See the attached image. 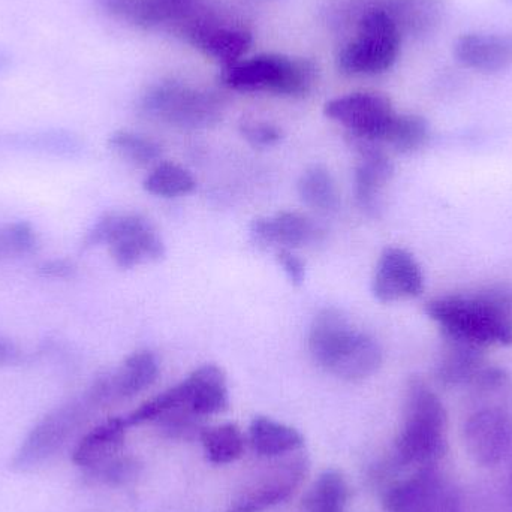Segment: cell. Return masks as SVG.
Here are the masks:
<instances>
[{
  "label": "cell",
  "mask_w": 512,
  "mask_h": 512,
  "mask_svg": "<svg viewBox=\"0 0 512 512\" xmlns=\"http://www.w3.org/2000/svg\"><path fill=\"white\" fill-rule=\"evenodd\" d=\"M442 337L472 345H512V289L492 286L472 295H445L426 304Z\"/></svg>",
  "instance_id": "obj_1"
},
{
  "label": "cell",
  "mask_w": 512,
  "mask_h": 512,
  "mask_svg": "<svg viewBox=\"0 0 512 512\" xmlns=\"http://www.w3.org/2000/svg\"><path fill=\"white\" fill-rule=\"evenodd\" d=\"M448 412L426 381L406 385L403 423L391 460L399 469L438 466L448 453Z\"/></svg>",
  "instance_id": "obj_2"
},
{
  "label": "cell",
  "mask_w": 512,
  "mask_h": 512,
  "mask_svg": "<svg viewBox=\"0 0 512 512\" xmlns=\"http://www.w3.org/2000/svg\"><path fill=\"white\" fill-rule=\"evenodd\" d=\"M318 77L315 63L303 57L265 53L225 66L222 83L237 92H270L303 98L312 92Z\"/></svg>",
  "instance_id": "obj_3"
},
{
  "label": "cell",
  "mask_w": 512,
  "mask_h": 512,
  "mask_svg": "<svg viewBox=\"0 0 512 512\" xmlns=\"http://www.w3.org/2000/svg\"><path fill=\"white\" fill-rule=\"evenodd\" d=\"M402 33L378 6L367 9L358 21L354 39L337 53V68L346 75H378L399 59Z\"/></svg>",
  "instance_id": "obj_4"
},
{
  "label": "cell",
  "mask_w": 512,
  "mask_h": 512,
  "mask_svg": "<svg viewBox=\"0 0 512 512\" xmlns=\"http://www.w3.org/2000/svg\"><path fill=\"white\" fill-rule=\"evenodd\" d=\"M108 246L111 258L123 270L165 256L161 236L146 218L134 213H107L84 237V248Z\"/></svg>",
  "instance_id": "obj_5"
},
{
  "label": "cell",
  "mask_w": 512,
  "mask_h": 512,
  "mask_svg": "<svg viewBox=\"0 0 512 512\" xmlns=\"http://www.w3.org/2000/svg\"><path fill=\"white\" fill-rule=\"evenodd\" d=\"M140 110L152 119L182 129H206L222 119V101L216 93L179 81H162L150 87Z\"/></svg>",
  "instance_id": "obj_6"
},
{
  "label": "cell",
  "mask_w": 512,
  "mask_h": 512,
  "mask_svg": "<svg viewBox=\"0 0 512 512\" xmlns=\"http://www.w3.org/2000/svg\"><path fill=\"white\" fill-rule=\"evenodd\" d=\"M86 399L72 400L45 415L21 442L12 466L18 471L36 468L59 454L93 411Z\"/></svg>",
  "instance_id": "obj_7"
},
{
  "label": "cell",
  "mask_w": 512,
  "mask_h": 512,
  "mask_svg": "<svg viewBox=\"0 0 512 512\" xmlns=\"http://www.w3.org/2000/svg\"><path fill=\"white\" fill-rule=\"evenodd\" d=\"M462 439L469 457L496 468L512 456V405H480L466 417Z\"/></svg>",
  "instance_id": "obj_8"
},
{
  "label": "cell",
  "mask_w": 512,
  "mask_h": 512,
  "mask_svg": "<svg viewBox=\"0 0 512 512\" xmlns=\"http://www.w3.org/2000/svg\"><path fill=\"white\" fill-rule=\"evenodd\" d=\"M325 116L346 128L349 135L382 144L396 111L390 99L381 93L358 92L331 99L325 104Z\"/></svg>",
  "instance_id": "obj_9"
},
{
  "label": "cell",
  "mask_w": 512,
  "mask_h": 512,
  "mask_svg": "<svg viewBox=\"0 0 512 512\" xmlns=\"http://www.w3.org/2000/svg\"><path fill=\"white\" fill-rule=\"evenodd\" d=\"M346 140L358 155L354 176L358 206L364 213L376 218L382 210V192L393 179L394 164L382 144L349 134Z\"/></svg>",
  "instance_id": "obj_10"
},
{
  "label": "cell",
  "mask_w": 512,
  "mask_h": 512,
  "mask_svg": "<svg viewBox=\"0 0 512 512\" xmlns=\"http://www.w3.org/2000/svg\"><path fill=\"white\" fill-rule=\"evenodd\" d=\"M179 30L186 42L222 63L224 68L242 60L254 42L252 33L243 27L219 26L192 14L180 21Z\"/></svg>",
  "instance_id": "obj_11"
},
{
  "label": "cell",
  "mask_w": 512,
  "mask_h": 512,
  "mask_svg": "<svg viewBox=\"0 0 512 512\" xmlns=\"http://www.w3.org/2000/svg\"><path fill=\"white\" fill-rule=\"evenodd\" d=\"M451 484L438 466L415 469L385 489L382 505L387 512H433Z\"/></svg>",
  "instance_id": "obj_12"
},
{
  "label": "cell",
  "mask_w": 512,
  "mask_h": 512,
  "mask_svg": "<svg viewBox=\"0 0 512 512\" xmlns=\"http://www.w3.org/2000/svg\"><path fill=\"white\" fill-rule=\"evenodd\" d=\"M424 291V274L411 252L387 248L379 256L372 280V292L381 303L409 300Z\"/></svg>",
  "instance_id": "obj_13"
},
{
  "label": "cell",
  "mask_w": 512,
  "mask_h": 512,
  "mask_svg": "<svg viewBox=\"0 0 512 512\" xmlns=\"http://www.w3.org/2000/svg\"><path fill=\"white\" fill-rule=\"evenodd\" d=\"M348 316L336 307H325L313 318L309 333V351L313 361L328 373L348 354L360 336Z\"/></svg>",
  "instance_id": "obj_14"
},
{
  "label": "cell",
  "mask_w": 512,
  "mask_h": 512,
  "mask_svg": "<svg viewBox=\"0 0 512 512\" xmlns=\"http://www.w3.org/2000/svg\"><path fill=\"white\" fill-rule=\"evenodd\" d=\"M307 465L303 459H292L268 469L261 478L243 490L228 512H261L286 501L295 492Z\"/></svg>",
  "instance_id": "obj_15"
},
{
  "label": "cell",
  "mask_w": 512,
  "mask_h": 512,
  "mask_svg": "<svg viewBox=\"0 0 512 512\" xmlns=\"http://www.w3.org/2000/svg\"><path fill=\"white\" fill-rule=\"evenodd\" d=\"M321 236L318 225L295 212H280L270 218H256L251 237L261 248L294 249L312 245Z\"/></svg>",
  "instance_id": "obj_16"
},
{
  "label": "cell",
  "mask_w": 512,
  "mask_h": 512,
  "mask_svg": "<svg viewBox=\"0 0 512 512\" xmlns=\"http://www.w3.org/2000/svg\"><path fill=\"white\" fill-rule=\"evenodd\" d=\"M454 56L472 71L498 74L512 66V35L465 33L454 44Z\"/></svg>",
  "instance_id": "obj_17"
},
{
  "label": "cell",
  "mask_w": 512,
  "mask_h": 512,
  "mask_svg": "<svg viewBox=\"0 0 512 512\" xmlns=\"http://www.w3.org/2000/svg\"><path fill=\"white\" fill-rule=\"evenodd\" d=\"M128 430L125 418H110L87 432L75 445L72 462L95 474L119 459Z\"/></svg>",
  "instance_id": "obj_18"
},
{
  "label": "cell",
  "mask_w": 512,
  "mask_h": 512,
  "mask_svg": "<svg viewBox=\"0 0 512 512\" xmlns=\"http://www.w3.org/2000/svg\"><path fill=\"white\" fill-rule=\"evenodd\" d=\"M186 405L198 417L221 414L230 406L227 375L216 364H204L195 369L185 381Z\"/></svg>",
  "instance_id": "obj_19"
},
{
  "label": "cell",
  "mask_w": 512,
  "mask_h": 512,
  "mask_svg": "<svg viewBox=\"0 0 512 512\" xmlns=\"http://www.w3.org/2000/svg\"><path fill=\"white\" fill-rule=\"evenodd\" d=\"M445 340V348L435 367V378L445 388H469L487 366L484 348L463 342V340Z\"/></svg>",
  "instance_id": "obj_20"
},
{
  "label": "cell",
  "mask_w": 512,
  "mask_h": 512,
  "mask_svg": "<svg viewBox=\"0 0 512 512\" xmlns=\"http://www.w3.org/2000/svg\"><path fill=\"white\" fill-rule=\"evenodd\" d=\"M111 400L132 399L155 384L159 376V360L149 349L132 352L116 372L108 373Z\"/></svg>",
  "instance_id": "obj_21"
},
{
  "label": "cell",
  "mask_w": 512,
  "mask_h": 512,
  "mask_svg": "<svg viewBox=\"0 0 512 512\" xmlns=\"http://www.w3.org/2000/svg\"><path fill=\"white\" fill-rule=\"evenodd\" d=\"M403 35L424 36L441 23L442 0H384L378 5Z\"/></svg>",
  "instance_id": "obj_22"
},
{
  "label": "cell",
  "mask_w": 512,
  "mask_h": 512,
  "mask_svg": "<svg viewBox=\"0 0 512 512\" xmlns=\"http://www.w3.org/2000/svg\"><path fill=\"white\" fill-rule=\"evenodd\" d=\"M249 442L258 456L279 457L304 447V439L294 427L267 417H256L249 427Z\"/></svg>",
  "instance_id": "obj_23"
},
{
  "label": "cell",
  "mask_w": 512,
  "mask_h": 512,
  "mask_svg": "<svg viewBox=\"0 0 512 512\" xmlns=\"http://www.w3.org/2000/svg\"><path fill=\"white\" fill-rule=\"evenodd\" d=\"M384 352L375 337L361 331L351 351L333 369L331 375L348 382H360L381 369Z\"/></svg>",
  "instance_id": "obj_24"
},
{
  "label": "cell",
  "mask_w": 512,
  "mask_h": 512,
  "mask_svg": "<svg viewBox=\"0 0 512 512\" xmlns=\"http://www.w3.org/2000/svg\"><path fill=\"white\" fill-rule=\"evenodd\" d=\"M297 191L300 200L316 212L331 213L339 207L340 195L336 180L322 165H312L301 174Z\"/></svg>",
  "instance_id": "obj_25"
},
{
  "label": "cell",
  "mask_w": 512,
  "mask_h": 512,
  "mask_svg": "<svg viewBox=\"0 0 512 512\" xmlns=\"http://www.w3.org/2000/svg\"><path fill=\"white\" fill-rule=\"evenodd\" d=\"M207 459L213 465H228L236 462L245 451V436L233 423L206 427L200 435Z\"/></svg>",
  "instance_id": "obj_26"
},
{
  "label": "cell",
  "mask_w": 512,
  "mask_h": 512,
  "mask_svg": "<svg viewBox=\"0 0 512 512\" xmlns=\"http://www.w3.org/2000/svg\"><path fill=\"white\" fill-rule=\"evenodd\" d=\"M430 137L429 122L418 114H396L382 146L391 147L394 152L409 155L426 146Z\"/></svg>",
  "instance_id": "obj_27"
},
{
  "label": "cell",
  "mask_w": 512,
  "mask_h": 512,
  "mask_svg": "<svg viewBox=\"0 0 512 512\" xmlns=\"http://www.w3.org/2000/svg\"><path fill=\"white\" fill-rule=\"evenodd\" d=\"M144 191L162 198H177L191 194L197 188L191 171L174 162H159L143 183Z\"/></svg>",
  "instance_id": "obj_28"
},
{
  "label": "cell",
  "mask_w": 512,
  "mask_h": 512,
  "mask_svg": "<svg viewBox=\"0 0 512 512\" xmlns=\"http://www.w3.org/2000/svg\"><path fill=\"white\" fill-rule=\"evenodd\" d=\"M348 484L337 471L319 475L303 501V512H345Z\"/></svg>",
  "instance_id": "obj_29"
},
{
  "label": "cell",
  "mask_w": 512,
  "mask_h": 512,
  "mask_svg": "<svg viewBox=\"0 0 512 512\" xmlns=\"http://www.w3.org/2000/svg\"><path fill=\"white\" fill-rule=\"evenodd\" d=\"M108 147L120 159L138 168L159 164L162 149L156 141L131 131H116L108 138Z\"/></svg>",
  "instance_id": "obj_30"
},
{
  "label": "cell",
  "mask_w": 512,
  "mask_h": 512,
  "mask_svg": "<svg viewBox=\"0 0 512 512\" xmlns=\"http://www.w3.org/2000/svg\"><path fill=\"white\" fill-rule=\"evenodd\" d=\"M38 246V234L29 222H14L0 227V261L32 255Z\"/></svg>",
  "instance_id": "obj_31"
},
{
  "label": "cell",
  "mask_w": 512,
  "mask_h": 512,
  "mask_svg": "<svg viewBox=\"0 0 512 512\" xmlns=\"http://www.w3.org/2000/svg\"><path fill=\"white\" fill-rule=\"evenodd\" d=\"M240 132L255 149H268L282 140V131L277 126L258 120H245L240 125Z\"/></svg>",
  "instance_id": "obj_32"
},
{
  "label": "cell",
  "mask_w": 512,
  "mask_h": 512,
  "mask_svg": "<svg viewBox=\"0 0 512 512\" xmlns=\"http://www.w3.org/2000/svg\"><path fill=\"white\" fill-rule=\"evenodd\" d=\"M277 262L285 271L286 277L292 285L300 286L306 279V264L291 249H280L277 252Z\"/></svg>",
  "instance_id": "obj_33"
},
{
  "label": "cell",
  "mask_w": 512,
  "mask_h": 512,
  "mask_svg": "<svg viewBox=\"0 0 512 512\" xmlns=\"http://www.w3.org/2000/svg\"><path fill=\"white\" fill-rule=\"evenodd\" d=\"M39 276L48 279H72L77 274V267L68 259H48L38 265Z\"/></svg>",
  "instance_id": "obj_34"
},
{
  "label": "cell",
  "mask_w": 512,
  "mask_h": 512,
  "mask_svg": "<svg viewBox=\"0 0 512 512\" xmlns=\"http://www.w3.org/2000/svg\"><path fill=\"white\" fill-rule=\"evenodd\" d=\"M168 11H170L171 17H173V23L179 24L180 21L185 20L186 17L192 14V8H194L195 0H161Z\"/></svg>",
  "instance_id": "obj_35"
},
{
  "label": "cell",
  "mask_w": 512,
  "mask_h": 512,
  "mask_svg": "<svg viewBox=\"0 0 512 512\" xmlns=\"http://www.w3.org/2000/svg\"><path fill=\"white\" fill-rule=\"evenodd\" d=\"M20 360V351L14 343L0 337V366L17 363Z\"/></svg>",
  "instance_id": "obj_36"
},
{
  "label": "cell",
  "mask_w": 512,
  "mask_h": 512,
  "mask_svg": "<svg viewBox=\"0 0 512 512\" xmlns=\"http://www.w3.org/2000/svg\"><path fill=\"white\" fill-rule=\"evenodd\" d=\"M508 463H510V466H508L507 478H505L502 490H504L505 498H507V502L510 504L512 510V456L511 459L508 460Z\"/></svg>",
  "instance_id": "obj_37"
},
{
  "label": "cell",
  "mask_w": 512,
  "mask_h": 512,
  "mask_svg": "<svg viewBox=\"0 0 512 512\" xmlns=\"http://www.w3.org/2000/svg\"><path fill=\"white\" fill-rule=\"evenodd\" d=\"M99 3H101L102 6H104L105 9L108 8V6L111 5V3L114 2V0H98Z\"/></svg>",
  "instance_id": "obj_38"
},
{
  "label": "cell",
  "mask_w": 512,
  "mask_h": 512,
  "mask_svg": "<svg viewBox=\"0 0 512 512\" xmlns=\"http://www.w3.org/2000/svg\"><path fill=\"white\" fill-rule=\"evenodd\" d=\"M6 65V57L3 56V54H0V69L3 68V66Z\"/></svg>",
  "instance_id": "obj_39"
},
{
  "label": "cell",
  "mask_w": 512,
  "mask_h": 512,
  "mask_svg": "<svg viewBox=\"0 0 512 512\" xmlns=\"http://www.w3.org/2000/svg\"><path fill=\"white\" fill-rule=\"evenodd\" d=\"M507 2H508V3H511V5H512V0H507Z\"/></svg>",
  "instance_id": "obj_40"
}]
</instances>
